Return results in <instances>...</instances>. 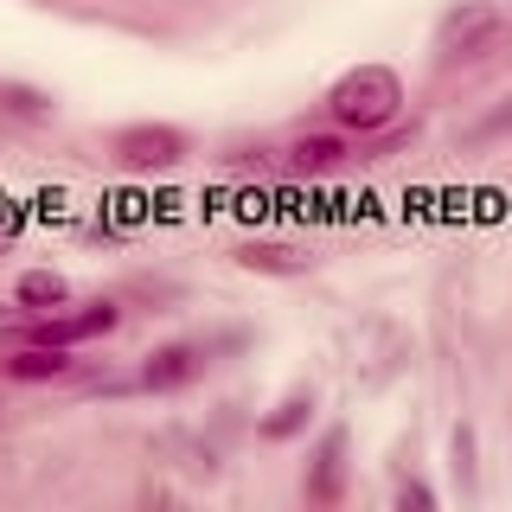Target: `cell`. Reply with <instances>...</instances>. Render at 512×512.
<instances>
[{"label": "cell", "mask_w": 512, "mask_h": 512, "mask_svg": "<svg viewBox=\"0 0 512 512\" xmlns=\"http://www.w3.org/2000/svg\"><path fill=\"white\" fill-rule=\"evenodd\" d=\"M397 103H404V84L384 64H365V71L340 77V90H333V116L346 128H384L397 116Z\"/></svg>", "instance_id": "1"}, {"label": "cell", "mask_w": 512, "mask_h": 512, "mask_svg": "<svg viewBox=\"0 0 512 512\" xmlns=\"http://www.w3.org/2000/svg\"><path fill=\"white\" fill-rule=\"evenodd\" d=\"M500 39V7H487V0H461L455 13L442 20V58H480L487 45Z\"/></svg>", "instance_id": "2"}, {"label": "cell", "mask_w": 512, "mask_h": 512, "mask_svg": "<svg viewBox=\"0 0 512 512\" xmlns=\"http://www.w3.org/2000/svg\"><path fill=\"white\" fill-rule=\"evenodd\" d=\"M180 154H186L180 128H128V135H122V160H128V167H173Z\"/></svg>", "instance_id": "3"}, {"label": "cell", "mask_w": 512, "mask_h": 512, "mask_svg": "<svg viewBox=\"0 0 512 512\" xmlns=\"http://www.w3.org/2000/svg\"><path fill=\"white\" fill-rule=\"evenodd\" d=\"M199 372H205V346H167L141 365V384L148 391H173V384H192Z\"/></svg>", "instance_id": "4"}, {"label": "cell", "mask_w": 512, "mask_h": 512, "mask_svg": "<svg viewBox=\"0 0 512 512\" xmlns=\"http://www.w3.org/2000/svg\"><path fill=\"white\" fill-rule=\"evenodd\" d=\"M116 327V308L109 301H96L90 314H64V320H45V327H32V340L39 346H77V340H90V333H109Z\"/></svg>", "instance_id": "5"}, {"label": "cell", "mask_w": 512, "mask_h": 512, "mask_svg": "<svg viewBox=\"0 0 512 512\" xmlns=\"http://www.w3.org/2000/svg\"><path fill=\"white\" fill-rule=\"evenodd\" d=\"M13 295H20V308H32V314H52V308H64L71 288H64V276H52V269H26Z\"/></svg>", "instance_id": "6"}, {"label": "cell", "mask_w": 512, "mask_h": 512, "mask_svg": "<svg viewBox=\"0 0 512 512\" xmlns=\"http://www.w3.org/2000/svg\"><path fill=\"white\" fill-rule=\"evenodd\" d=\"M7 372L20 378V384H39V378H64V372H71V359H64L58 346H32V352H20V359L7 365Z\"/></svg>", "instance_id": "7"}, {"label": "cell", "mask_w": 512, "mask_h": 512, "mask_svg": "<svg viewBox=\"0 0 512 512\" xmlns=\"http://www.w3.org/2000/svg\"><path fill=\"white\" fill-rule=\"evenodd\" d=\"M237 263H244V269H269V276H301V269H308L288 244H244Z\"/></svg>", "instance_id": "8"}, {"label": "cell", "mask_w": 512, "mask_h": 512, "mask_svg": "<svg viewBox=\"0 0 512 512\" xmlns=\"http://www.w3.org/2000/svg\"><path fill=\"white\" fill-rule=\"evenodd\" d=\"M340 461H346V436H327V442H320V468L308 480L314 500H333V493H340Z\"/></svg>", "instance_id": "9"}, {"label": "cell", "mask_w": 512, "mask_h": 512, "mask_svg": "<svg viewBox=\"0 0 512 512\" xmlns=\"http://www.w3.org/2000/svg\"><path fill=\"white\" fill-rule=\"evenodd\" d=\"M340 141H333V135H308V141H301V148H295V167L301 173H327V167H340Z\"/></svg>", "instance_id": "10"}, {"label": "cell", "mask_w": 512, "mask_h": 512, "mask_svg": "<svg viewBox=\"0 0 512 512\" xmlns=\"http://www.w3.org/2000/svg\"><path fill=\"white\" fill-rule=\"evenodd\" d=\"M308 410H314L308 397H288V404H282V410H276V416L263 423V436H276V442H282V436H295V429L308 423Z\"/></svg>", "instance_id": "11"}, {"label": "cell", "mask_w": 512, "mask_h": 512, "mask_svg": "<svg viewBox=\"0 0 512 512\" xmlns=\"http://www.w3.org/2000/svg\"><path fill=\"white\" fill-rule=\"evenodd\" d=\"M397 506H404V512H429V506H436V493L410 480V487H397Z\"/></svg>", "instance_id": "12"}]
</instances>
